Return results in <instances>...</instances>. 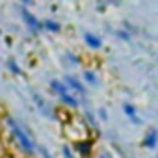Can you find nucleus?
<instances>
[{
    "mask_svg": "<svg viewBox=\"0 0 158 158\" xmlns=\"http://www.w3.org/2000/svg\"><path fill=\"white\" fill-rule=\"evenodd\" d=\"M17 2H21V6H26V8H30V6L34 4V0H17Z\"/></svg>",
    "mask_w": 158,
    "mask_h": 158,
    "instance_id": "nucleus-14",
    "label": "nucleus"
},
{
    "mask_svg": "<svg viewBox=\"0 0 158 158\" xmlns=\"http://www.w3.org/2000/svg\"><path fill=\"white\" fill-rule=\"evenodd\" d=\"M6 125H8V128H10V132H11V136H13V139L19 143V147L24 151V152H30V154H34L35 152V143H34V139H32V136L28 134V130L21 125V123H17L13 117H6Z\"/></svg>",
    "mask_w": 158,
    "mask_h": 158,
    "instance_id": "nucleus-1",
    "label": "nucleus"
},
{
    "mask_svg": "<svg viewBox=\"0 0 158 158\" xmlns=\"http://www.w3.org/2000/svg\"><path fill=\"white\" fill-rule=\"evenodd\" d=\"M41 154H43V158H52V156L48 154V151H45V149H41Z\"/></svg>",
    "mask_w": 158,
    "mask_h": 158,
    "instance_id": "nucleus-17",
    "label": "nucleus"
},
{
    "mask_svg": "<svg viewBox=\"0 0 158 158\" xmlns=\"http://www.w3.org/2000/svg\"><path fill=\"white\" fill-rule=\"evenodd\" d=\"M156 143H158V130L151 128V130L145 134V138H143V147H147V149H154Z\"/></svg>",
    "mask_w": 158,
    "mask_h": 158,
    "instance_id": "nucleus-8",
    "label": "nucleus"
},
{
    "mask_svg": "<svg viewBox=\"0 0 158 158\" xmlns=\"http://www.w3.org/2000/svg\"><path fill=\"white\" fill-rule=\"evenodd\" d=\"M65 58H67V60H69V63H71V65H74V67H76V65H80V58H78L76 54H73V52H67V54H65Z\"/></svg>",
    "mask_w": 158,
    "mask_h": 158,
    "instance_id": "nucleus-11",
    "label": "nucleus"
},
{
    "mask_svg": "<svg viewBox=\"0 0 158 158\" xmlns=\"http://www.w3.org/2000/svg\"><path fill=\"white\" fill-rule=\"evenodd\" d=\"M123 112H125V115H127L132 123H141V119H139L138 110H136V106H134V104H130V102L123 104Z\"/></svg>",
    "mask_w": 158,
    "mask_h": 158,
    "instance_id": "nucleus-9",
    "label": "nucleus"
},
{
    "mask_svg": "<svg viewBox=\"0 0 158 158\" xmlns=\"http://www.w3.org/2000/svg\"><path fill=\"white\" fill-rule=\"evenodd\" d=\"M8 69H10L13 74H21V73H23V71H21V67H19V63H17L13 58H10V60H8Z\"/></svg>",
    "mask_w": 158,
    "mask_h": 158,
    "instance_id": "nucleus-10",
    "label": "nucleus"
},
{
    "mask_svg": "<svg viewBox=\"0 0 158 158\" xmlns=\"http://www.w3.org/2000/svg\"><path fill=\"white\" fill-rule=\"evenodd\" d=\"M99 117H101V121H106V119H108L106 110H102V108H101V110H99Z\"/></svg>",
    "mask_w": 158,
    "mask_h": 158,
    "instance_id": "nucleus-13",
    "label": "nucleus"
},
{
    "mask_svg": "<svg viewBox=\"0 0 158 158\" xmlns=\"http://www.w3.org/2000/svg\"><path fill=\"white\" fill-rule=\"evenodd\" d=\"M61 28H63V26H61L60 21H56V19H52V17L43 19V32H48V34H60Z\"/></svg>",
    "mask_w": 158,
    "mask_h": 158,
    "instance_id": "nucleus-7",
    "label": "nucleus"
},
{
    "mask_svg": "<svg viewBox=\"0 0 158 158\" xmlns=\"http://www.w3.org/2000/svg\"><path fill=\"white\" fill-rule=\"evenodd\" d=\"M99 158H112V154H110L108 151H102V152L99 154Z\"/></svg>",
    "mask_w": 158,
    "mask_h": 158,
    "instance_id": "nucleus-16",
    "label": "nucleus"
},
{
    "mask_svg": "<svg viewBox=\"0 0 158 158\" xmlns=\"http://www.w3.org/2000/svg\"><path fill=\"white\" fill-rule=\"evenodd\" d=\"M61 80L67 84V88H69L76 97H86V95H88V86L84 84L82 78H78V76H74V74H65Z\"/></svg>",
    "mask_w": 158,
    "mask_h": 158,
    "instance_id": "nucleus-4",
    "label": "nucleus"
},
{
    "mask_svg": "<svg viewBox=\"0 0 158 158\" xmlns=\"http://www.w3.org/2000/svg\"><path fill=\"white\" fill-rule=\"evenodd\" d=\"M82 80H84V84L89 86V88H97V86L101 84V78H99L97 71H93V69H86V71L82 73Z\"/></svg>",
    "mask_w": 158,
    "mask_h": 158,
    "instance_id": "nucleus-6",
    "label": "nucleus"
},
{
    "mask_svg": "<svg viewBox=\"0 0 158 158\" xmlns=\"http://www.w3.org/2000/svg\"><path fill=\"white\" fill-rule=\"evenodd\" d=\"M48 88H50V91L58 97L60 104H63V106H67V108H73V110H76L78 106H80V97H76V95L67 88V84H65L63 80H60V78L50 80Z\"/></svg>",
    "mask_w": 158,
    "mask_h": 158,
    "instance_id": "nucleus-2",
    "label": "nucleus"
},
{
    "mask_svg": "<svg viewBox=\"0 0 158 158\" xmlns=\"http://www.w3.org/2000/svg\"><path fill=\"white\" fill-rule=\"evenodd\" d=\"M63 154H65V158H73V154H71V149H69V147H63Z\"/></svg>",
    "mask_w": 158,
    "mask_h": 158,
    "instance_id": "nucleus-15",
    "label": "nucleus"
},
{
    "mask_svg": "<svg viewBox=\"0 0 158 158\" xmlns=\"http://www.w3.org/2000/svg\"><path fill=\"white\" fill-rule=\"evenodd\" d=\"M0 35H2V26H0Z\"/></svg>",
    "mask_w": 158,
    "mask_h": 158,
    "instance_id": "nucleus-18",
    "label": "nucleus"
},
{
    "mask_svg": "<svg viewBox=\"0 0 158 158\" xmlns=\"http://www.w3.org/2000/svg\"><path fill=\"white\" fill-rule=\"evenodd\" d=\"M82 39H84L86 47L91 48V50H101L102 45H104V43H102V37H101L99 34H95V32H84Z\"/></svg>",
    "mask_w": 158,
    "mask_h": 158,
    "instance_id": "nucleus-5",
    "label": "nucleus"
},
{
    "mask_svg": "<svg viewBox=\"0 0 158 158\" xmlns=\"http://www.w3.org/2000/svg\"><path fill=\"white\" fill-rule=\"evenodd\" d=\"M21 19H23V23H24V26L28 28V32H32V34H41L43 32V21L30 10V8H26V6H21Z\"/></svg>",
    "mask_w": 158,
    "mask_h": 158,
    "instance_id": "nucleus-3",
    "label": "nucleus"
},
{
    "mask_svg": "<svg viewBox=\"0 0 158 158\" xmlns=\"http://www.w3.org/2000/svg\"><path fill=\"white\" fill-rule=\"evenodd\" d=\"M130 34H132V30H125V28L117 30V37H119V39H125V41L130 39Z\"/></svg>",
    "mask_w": 158,
    "mask_h": 158,
    "instance_id": "nucleus-12",
    "label": "nucleus"
}]
</instances>
